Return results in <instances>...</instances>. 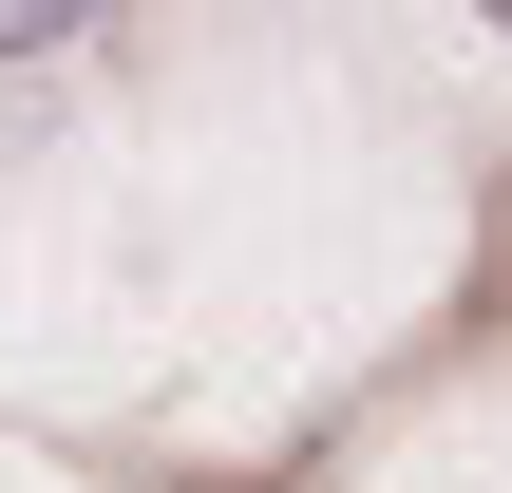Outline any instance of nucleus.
Masks as SVG:
<instances>
[{
	"instance_id": "f257e3e1",
	"label": "nucleus",
	"mask_w": 512,
	"mask_h": 493,
	"mask_svg": "<svg viewBox=\"0 0 512 493\" xmlns=\"http://www.w3.org/2000/svg\"><path fill=\"white\" fill-rule=\"evenodd\" d=\"M95 0H0V57H38V38H76Z\"/></svg>"
},
{
	"instance_id": "f03ea898",
	"label": "nucleus",
	"mask_w": 512,
	"mask_h": 493,
	"mask_svg": "<svg viewBox=\"0 0 512 493\" xmlns=\"http://www.w3.org/2000/svg\"><path fill=\"white\" fill-rule=\"evenodd\" d=\"M494 19H512V0H494Z\"/></svg>"
}]
</instances>
